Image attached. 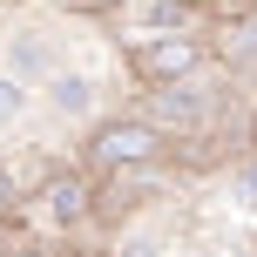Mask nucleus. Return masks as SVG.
Instances as JSON below:
<instances>
[{
	"label": "nucleus",
	"mask_w": 257,
	"mask_h": 257,
	"mask_svg": "<svg viewBox=\"0 0 257 257\" xmlns=\"http://www.w3.org/2000/svg\"><path fill=\"white\" fill-rule=\"evenodd\" d=\"M169 156V136L156 122H142L136 108L128 115H102L88 136V169L95 176H122V169H156Z\"/></svg>",
	"instance_id": "1"
},
{
	"label": "nucleus",
	"mask_w": 257,
	"mask_h": 257,
	"mask_svg": "<svg viewBox=\"0 0 257 257\" xmlns=\"http://www.w3.org/2000/svg\"><path fill=\"white\" fill-rule=\"evenodd\" d=\"M136 115H142V122H156L169 142L210 136V128H217V88H203V81H169V88H142V95H136Z\"/></svg>",
	"instance_id": "2"
},
{
	"label": "nucleus",
	"mask_w": 257,
	"mask_h": 257,
	"mask_svg": "<svg viewBox=\"0 0 257 257\" xmlns=\"http://www.w3.org/2000/svg\"><path fill=\"white\" fill-rule=\"evenodd\" d=\"M210 61V41L196 34H136L128 41V75L142 88H169V81H196V68Z\"/></svg>",
	"instance_id": "3"
},
{
	"label": "nucleus",
	"mask_w": 257,
	"mask_h": 257,
	"mask_svg": "<svg viewBox=\"0 0 257 257\" xmlns=\"http://www.w3.org/2000/svg\"><path fill=\"white\" fill-rule=\"evenodd\" d=\"M41 217L54 223V230H81V223H95V169H48L41 176Z\"/></svg>",
	"instance_id": "4"
},
{
	"label": "nucleus",
	"mask_w": 257,
	"mask_h": 257,
	"mask_svg": "<svg viewBox=\"0 0 257 257\" xmlns=\"http://www.w3.org/2000/svg\"><path fill=\"white\" fill-rule=\"evenodd\" d=\"M61 68H68V61H61V48H54L41 27H14V34H7V75H14V81H27V88H48Z\"/></svg>",
	"instance_id": "5"
},
{
	"label": "nucleus",
	"mask_w": 257,
	"mask_h": 257,
	"mask_svg": "<svg viewBox=\"0 0 257 257\" xmlns=\"http://www.w3.org/2000/svg\"><path fill=\"white\" fill-rule=\"evenodd\" d=\"M128 41L136 34H190L203 21V0H128Z\"/></svg>",
	"instance_id": "6"
},
{
	"label": "nucleus",
	"mask_w": 257,
	"mask_h": 257,
	"mask_svg": "<svg viewBox=\"0 0 257 257\" xmlns=\"http://www.w3.org/2000/svg\"><path fill=\"white\" fill-rule=\"evenodd\" d=\"M41 102H48L61 122H95V81L81 75V68H61V75L41 88Z\"/></svg>",
	"instance_id": "7"
},
{
	"label": "nucleus",
	"mask_w": 257,
	"mask_h": 257,
	"mask_svg": "<svg viewBox=\"0 0 257 257\" xmlns=\"http://www.w3.org/2000/svg\"><path fill=\"white\" fill-rule=\"evenodd\" d=\"M27 108H34V88H27V81H14L7 68H0V128H14Z\"/></svg>",
	"instance_id": "8"
},
{
	"label": "nucleus",
	"mask_w": 257,
	"mask_h": 257,
	"mask_svg": "<svg viewBox=\"0 0 257 257\" xmlns=\"http://www.w3.org/2000/svg\"><path fill=\"white\" fill-rule=\"evenodd\" d=\"M14 257H61V250H41V244H21V250H14Z\"/></svg>",
	"instance_id": "9"
}]
</instances>
